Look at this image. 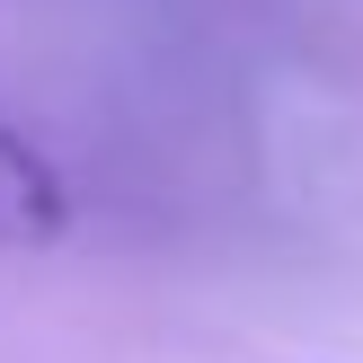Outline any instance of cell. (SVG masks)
<instances>
[{"label":"cell","mask_w":363,"mask_h":363,"mask_svg":"<svg viewBox=\"0 0 363 363\" xmlns=\"http://www.w3.org/2000/svg\"><path fill=\"white\" fill-rule=\"evenodd\" d=\"M62 222H71L62 169L0 116V248H45V240H62Z\"/></svg>","instance_id":"cell-1"}]
</instances>
